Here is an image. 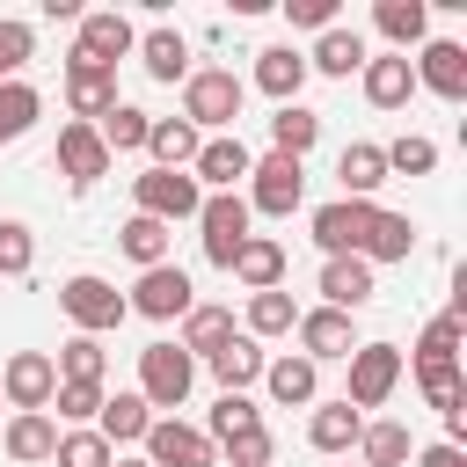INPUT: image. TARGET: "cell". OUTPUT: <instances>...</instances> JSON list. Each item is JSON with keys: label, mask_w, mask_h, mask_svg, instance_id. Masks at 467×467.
Returning a JSON list of instances; mask_svg holds the SVG:
<instances>
[{"label": "cell", "mask_w": 467, "mask_h": 467, "mask_svg": "<svg viewBox=\"0 0 467 467\" xmlns=\"http://www.w3.org/2000/svg\"><path fill=\"white\" fill-rule=\"evenodd\" d=\"M241 102H248V80H241L234 66H197V73L182 80V117H190L197 131H212V139L241 117Z\"/></svg>", "instance_id": "6da1fadb"}, {"label": "cell", "mask_w": 467, "mask_h": 467, "mask_svg": "<svg viewBox=\"0 0 467 467\" xmlns=\"http://www.w3.org/2000/svg\"><path fill=\"white\" fill-rule=\"evenodd\" d=\"M197 387V358L175 350V343H146L139 350V401L146 409H182Z\"/></svg>", "instance_id": "7a4b0ae2"}, {"label": "cell", "mask_w": 467, "mask_h": 467, "mask_svg": "<svg viewBox=\"0 0 467 467\" xmlns=\"http://www.w3.org/2000/svg\"><path fill=\"white\" fill-rule=\"evenodd\" d=\"M248 197L241 190H219V197H204L197 204V234H204V263L212 270H234V255H241V241H248Z\"/></svg>", "instance_id": "3957f363"}, {"label": "cell", "mask_w": 467, "mask_h": 467, "mask_svg": "<svg viewBox=\"0 0 467 467\" xmlns=\"http://www.w3.org/2000/svg\"><path fill=\"white\" fill-rule=\"evenodd\" d=\"M299 197H306V161L263 153V161L248 168V212H263V219H292Z\"/></svg>", "instance_id": "277c9868"}, {"label": "cell", "mask_w": 467, "mask_h": 467, "mask_svg": "<svg viewBox=\"0 0 467 467\" xmlns=\"http://www.w3.org/2000/svg\"><path fill=\"white\" fill-rule=\"evenodd\" d=\"M58 306H66V321L80 328V336H102V328H117L131 306H124V292L109 285V277H95V270H80V277H66L58 285Z\"/></svg>", "instance_id": "5b68a950"}, {"label": "cell", "mask_w": 467, "mask_h": 467, "mask_svg": "<svg viewBox=\"0 0 467 467\" xmlns=\"http://www.w3.org/2000/svg\"><path fill=\"white\" fill-rule=\"evenodd\" d=\"M131 197H139V212L161 219V226L197 219V204H204V190L190 182V168H146V175H131Z\"/></svg>", "instance_id": "8992f818"}, {"label": "cell", "mask_w": 467, "mask_h": 467, "mask_svg": "<svg viewBox=\"0 0 467 467\" xmlns=\"http://www.w3.org/2000/svg\"><path fill=\"white\" fill-rule=\"evenodd\" d=\"M343 365H350V394H343V401L365 416V409H379V401L401 387V365H409V358H401L394 343H358Z\"/></svg>", "instance_id": "52a82bcc"}, {"label": "cell", "mask_w": 467, "mask_h": 467, "mask_svg": "<svg viewBox=\"0 0 467 467\" xmlns=\"http://www.w3.org/2000/svg\"><path fill=\"white\" fill-rule=\"evenodd\" d=\"M139 51V29L117 15V7H102V15H80V36H73V58L80 66H102V73H117V58H131Z\"/></svg>", "instance_id": "ba28073f"}, {"label": "cell", "mask_w": 467, "mask_h": 467, "mask_svg": "<svg viewBox=\"0 0 467 467\" xmlns=\"http://www.w3.org/2000/svg\"><path fill=\"white\" fill-rule=\"evenodd\" d=\"M124 306L146 314V321H182V314L197 306V292H190V277H182L175 263H153V270H139V285H131Z\"/></svg>", "instance_id": "9c48e42d"}, {"label": "cell", "mask_w": 467, "mask_h": 467, "mask_svg": "<svg viewBox=\"0 0 467 467\" xmlns=\"http://www.w3.org/2000/svg\"><path fill=\"white\" fill-rule=\"evenodd\" d=\"M51 394H58V365L44 358V350H15L7 365H0V401L22 416V409H51Z\"/></svg>", "instance_id": "30bf717a"}, {"label": "cell", "mask_w": 467, "mask_h": 467, "mask_svg": "<svg viewBox=\"0 0 467 467\" xmlns=\"http://www.w3.org/2000/svg\"><path fill=\"white\" fill-rule=\"evenodd\" d=\"M139 445H146V467H212L219 460V445L197 423H175V416H153V431Z\"/></svg>", "instance_id": "8fae6325"}, {"label": "cell", "mask_w": 467, "mask_h": 467, "mask_svg": "<svg viewBox=\"0 0 467 467\" xmlns=\"http://www.w3.org/2000/svg\"><path fill=\"white\" fill-rule=\"evenodd\" d=\"M409 66H416V88H431L438 102H467V44L423 36V51H416Z\"/></svg>", "instance_id": "7c38bea8"}, {"label": "cell", "mask_w": 467, "mask_h": 467, "mask_svg": "<svg viewBox=\"0 0 467 467\" xmlns=\"http://www.w3.org/2000/svg\"><path fill=\"white\" fill-rule=\"evenodd\" d=\"M248 168H255V153H248L234 131H219V139H204V146H197L190 182H197L204 197H219V190H241V182H248Z\"/></svg>", "instance_id": "4fadbf2b"}, {"label": "cell", "mask_w": 467, "mask_h": 467, "mask_svg": "<svg viewBox=\"0 0 467 467\" xmlns=\"http://www.w3.org/2000/svg\"><path fill=\"white\" fill-rule=\"evenodd\" d=\"M372 212H379V204H365V197L321 204V212H314V248H321V255H358L365 234H372Z\"/></svg>", "instance_id": "5bb4252c"}, {"label": "cell", "mask_w": 467, "mask_h": 467, "mask_svg": "<svg viewBox=\"0 0 467 467\" xmlns=\"http://www.w3.org/2000/svg\"><path fill=\"white\" fill-rule=\"evenodd\" d=\"M58 168H66L73 190H95V182L109 175V146H102V131H95V124H58Z\"/></svg>", "instance_id": "9a60e30c"}, {"label": "cell", "mask_w": 467, "mask_h": 467, "mask_svg": "<svg viewBox=\"0 0 467 467\" xmlns=\"http://www.w3.org/2000/svg\"><path fill=\"white\" fill-rule=\"evenodd\" d=\"M292 328H299V358H314V365L358 350V328H350V314H336V306H306Z\"/></svg>", "instance_id": "2e32d148"}, {"label": "cell", "mask_w": 467, "mask_h": 467, "mask_svg": "<svg viewBox=\"0 0 467 467\" xmlns=\"http://www.w3.org/2000/svg\"><path fill=\"white\" fill-rule=\"evenodd\" d=\"M66 102H73V124H102V117L117 109V73L66 58Z\"/></svg>", "instance_id": "e0dca14e"}, {"label": "cell", "mask_w": 467, "mask_h": 467, "mask_svg": "<svg viewBox=\"0 0 467 467\" xmlns=\"http://www.w3.org/2000/svg\"><path fill=\"white\" fill-rule=\"evenodd\" d=\"M365 299H372V263H365V255H328V263H321V306L358 314Z\"/></svg>", "instance_id": "ac0fdd59"}, {"label": "cell", "mask_w": 467, "mask_h": 467, "mask_svg": "<svg viewBox=\"0 0 467 467\" xmlns=\"http://www.w3.org/2000/svg\"><path fill=\"white\" fill-rule=\"evenodd\" d=\"M255 88L285 109V102H299V88H306V51H292V44H270V51H255Z\"/></svg>", "instance_id": "d6986e66"}, {"label": "cell", "mask_w": 467, "mask_h": 467, "mask_svg": "<svg viewBox=\"0 0 467 467\" xmlns=\"http://www.w3.org/2000/svg\"><path fill=\"white\" fill-rule=\"evenodd\" d=\"M263 387H270V401H277V409H306V401L321 394V365L285 350V358H270V365H263Z\"/></svg>", "instance_id": "ffe728a7"}, {"label": "cell", "mask_w": 467, "mask_h": 467, "mask_svg": "<svg viewBox=\"0 0 467 467\" xmlns=\"http://www.w3.org/2000/svg\"><path fill=\"white\" fill-rule=\"evenodd\" d=\"M7 460L15 467H36V460H51L58 452V423H51V409H22V416H7Z\"/></svg>", "instance_id": "44dd1931"}, {"label": "cell", "mask_w": 467, "mask_h": 467, "mask_svg": "<svg viewBox=\"0 0 467 467\" xmlns=\"http://www.w3.org/2000/svg\"><path fill=\"white\" fill-rule=\"evenodd\" d=\"M409 95H416V66H409V51L365 58V102H372V109H401Z\"/></svg>", "instance_id": "7402d4cb"}, {"label": "cell", "mask_w": 467, "mask_h": 467, "mask_svg": "<svg viewBox=\"0 0 467 467\" xmlns=\"http://www.w3.org/2000/svg\"><path fill=\"white\" fill-rule=\"evenodd\" d=\"M204 365H212L219 394H241V387H255V379H263V365H270V358L255 350V336H226V343H219Z\"/></svg>", "instance_id": "603a6c76"}, {"label": "cell", "mask_w": 467, "mask_h": 467, "mask_svg": "<svg viewBox=\"0 0 467 467\" xmlns=\"http://www.w3.org/2000/svg\"><path fill=\"white\" fill-rule=\"evenodd\" d=\"M95 431H102V445H109V452H117V445H139V438L153 431V409H146L139 394H102Z\"/></svg>", "instance_id": "cb8c5ba5"}, {"label": "cell", "mask_w": 467, "mask_h": 467, "mask_svg": "<svg viewBox=\"0 0 467 467\" xmlns=\"http://www.w3.org/2000/svg\"><path fill=\"white\" fill-rule=\"evenodd\" d=\"M306 73H328V80L365 73V36H358V29H321L314 51H306Z\"/></svg>", "instance_id": "d4e9b609"}, {"label": "cell", "mask_w": 467, "mask_h": 467, "mask_svg": "<svg viewBox=\"0 0 467 467\" xmlns=\"http://www.w3.org/2000/svg\"><path fill=\"white\" fill-rule=\"evenodd\" d=\"M234 277H241L248 292H277V285H285V241L248 234V241H241V255H234Z\"/></svg>", "instance_id": "484cf974"}, {"label": "cell", "mask_w": 467, "mask_h": 467, "mask_svg": "<svg viewBox=\"0 0 467 467\" xmlns=\"http://www.w3.org/2000/svg\"><path fill=\"white\" fill-rule=\"evenodd\" d=\"M197 146H204V131H197L190 117H153V131H146L153 168H190V161H197Z\"/></svg>", "instance_id": "4316f807"}, {"label": "cell", "mask_w": 467, "mask_h": 467, "mask_svg": "<svg viewBox=\"0 0 467 467\" xmlns=\"http://www.w3.org/2000/svg\"><path fill=\"white\" fill-rule=\"evenodd\" d=\"M336 175H343V197H365V204H372V190L387 182V153H379L372 139H350V146L336 153Z\"/></svg>", "instance_id": "83f0119b"}, {"label": "cell", "mask_w": 467, "mask_h": 467, "mask_svg": "<svg viewBox=\"0 0 467 467\" xmlns=\"http://www.w3.org/2000/svg\"><path fill=\"white\" fill-rule=\"evenodd\" d=\"M358 431H365V416H358L350 401H321V409L306 416V445H314V452H350Z\"/></svg>", "instance_id": "f1b7e54d"}, {"label": "cell", "mask_w": 467, "mask_h": 467, "mask_svg": "<svg viewBox=\"0 0 467 467\" xmlns=\"http://www.w3.org/2000/svg\"><path fill=\"white\" fill-rule=\"evenodd\" d=\"M372 22H379V36H387L394 51H409V44L431 36V0H379Z\"/></svg>", "instance_id": "f546056e"}, {"label": "cell", "mask_w": 467, "mask_h": 467, "mask_svg": "<svg viewBox=\"0 0 467 467\" xmlns=\"http://www.w3.org/2000/svg\"><path fill=\"white\" fill-rule=\"evenodd\" d=\"M139 66H146V80H190V44L175 29H146L139 36Z\"/></svg>", "instance_id": "4dcf8cb0"}, {"label": "cell", "mask_w": 467, "mask_h": 467, "mask_svg": "<svg viewBox=\"0 0 467 467\" xmlns=\"http://www.w3.org/2000/svg\"><path fill=\"white\" fill-rule=\"evenodd\" d=\"M314 139H321V117H314V109L285 102V109L270 117V153H285V161H306V153H314Z\"/></svg>", "instance_id": "1f68e13d"}, {"label": "cell", "mask_w": 467, "mask_h": 467, "mask_svg": "<svg viewBox=\"0 0 467 467\" xmlns=\"http://www.w3.org/2000/svg\"><path fill=\"white\" fill-rule=\"evenodd\" d=\"M168 241H175V226H161V219H146V212H131L124 226H117V248L139 263V270H153V263H168Z\"/></svg>", "instance_id": "d6a6232c"}, {"label": "cell", "mask_w": 467, "mask_h": 467, "mask_svg": "<svg viewBox=\"0 0 467 467\" xmlns=\"http://www.w3.org/2000/svg\"><path fill=\"white\" fill-rule=\"evenodd\" d=\"M409 248H416V226H409V212H372V234H365V263H409Z\"/></svg>", "instance_id": "836d02e7"}, {"label": "cell", "mask_w": 467, "mask_h": 467, "mask_svg": "<svg viewBox=\"0 0 467 467\" xmlns=\"http://www.w3.org/2000/svg\"><path fill=\"white\" fill-rule=\"evenodd\" d=\"M51 365H58V379H80V387H102V372H109V350H102V336H66Z\"/></svg>", "instance_id": "e575fe53"}, {"label": "cell", "mask_w": 467, "mask_h": 467, "mask_svg": "<svg viewBox=\"0 0 467 467\" xmlns=\"http://www.w3.org/2000/svg\"><path fill=\"white\" fill-rule=\"evenodd\" d=\"M226 336H234V314H226V306H190V314H182V343H175V350H190V358H212Z\"/></svg>", "instance_id": "d590c367"}, {"label": "cell", "mask_w": 467, "mask_h": 467, "mask_svg": "<svg viewBox=\"0 0 467 467\" xmlns=\"http://www.w3.org/2000/svg\"><path fill=\"white\" fill-rule=\"evenodd\" d=\"M36 117H44V95L29 80H0V146H15Z\"/></svg>", "instance_id": "8d00e7d4"}, {"label": "cell", "mask_w": 467, "mask_h": 467, "mask_svg": "<svg viewBox=\"0 0 467 467\" xmlns=\"http://www.w3.org/2000/svg\"><path fill=\"white\" fill-rule=\"evenodd\" d=\"M95 131H102V146H109V153H146V131H153V117H146L139 102H117V109H109Z\"/></svg>", "instance_id": "74e56055"}, {"label": "cell", "mask_w": 467, "mask_h": 467, "mask_svg": "<svg viewBox=\"0 0 467 467\" xmlns=\"http://www.w3.org/2000/svg\"><path fill=\"white\" fill-rule=\"evenodd\" d=\"M299 321V299L277 285V292H248V336H292Z\"/></svg>", "instance_id": "f35d334b"}, {"label": "cell", "mask_w": 467, "mask_h": 467, "mask_svg": "<svg viewBox=\"0 0 467 467\" xmlns=\"http://www.w3.org/2000/svg\"><path fill=\"white\" fill-rule=\"evenodd\" d=\"M358 452H365L358 467H401L416 445H409V423H365L358 431Z\"/></svg>", "instance_id": "ab89813d"}, {"label": "cell", "mask_w": 467, "mask_h": 467, "mask_svg": "<svg viewBox=\"0 0 467 467\" xmlns=\"http://www.w3.org/2000/svg\"><path fill=\"white\" fill-rule=\"evenodd\" d=\"M241 431H263V409H255L248 394H219V401H212L204 438H212V445H226V438H241Z\"/></svg>", "instance_id": "60d3db41"}, {"label": "cell", "mask_w": 467, "mask_h": 467, "mask_svg": "<svg viewBox=\"0 0 467 467\" xmlns=\"http://www.w3.org/2000/svg\"><path fill=\"white\" fill-rule=\"evenodd\" d=\"M460 336H467V321H460V314H438V321L416 336V372H423V365H452V358H460Z\"/></svg>", "instance_id": "b9f144b4"}, {"label": "cell", "mask_w": 467, "mask_h": 467, "mask_svg": "<svg viewBox=\"0 0 467 467\" xmlns=\"http://www.w3.org/2000/svg\"><path fill=\"white\" fill-rule=\"evenodd\" d=\"M379 153H387V175H431V168H438V146L416 139V131H401V139L379 146Z\"/></svg>", "instance_id": "7bdbcfd3"}, {"label": "cell", "mask_w": 467, "mask_h": 467, "mask_svg": "<svg viewBox=\"0 0 467 467\" xmlns=\"http://www.w3.org/2000/svg\"><path fill=\"white\" fill-rule=\"evenodd\" d=\"M416 387H423V401H431V409H445V416H452V409H467L460 365H423V372H416Z\"/></svg>", "instance_id": "ee69618b"}, {"label": "cell", "mask_w": 467, "mask_h": 467, "mask_svg": "<svg viewBox=\"0 0 467 467\" xmlns=\"http://www.w3.org/2000/svg\"><path fill=\"white\" fill-rule=\"evenodd\" d=\"M29 263H36V234L22 219H0V277H29Z\"/></svg>", "instance_id": "f6af8a7d"}, {"label": "cell", "mask_w": 467, "mask_h": 467, "mask_svg": "<svg viewBox=\"0 0 467 467\" xmlns=\"http://www.w3.org/2000/svg\"><path fill=\"white\" fill-rule=\"evenodd\" d=\"M58 467H109L117 452L102 445V431H58V452H51Z\"/></svg>", "instance_id": "bcb514c9"}, {"label": "cell", "mask_w": 467, "mask_h": 467, "mask_svg": "<svg viewBox=\"0 0 467 467\" xmlns=\"http://www.w3.org/2000/svg\"><path fill=\"white\" fill-rule=\"evenodd\" d=\"M29 51H36V29L15 22V15H0V80H15L29 66Z\"/></svg>", "instance_id": "7dc6e473"}, {"label": "cell", "mask_w": 467, "mask_h": 467, "mask_svg": "<svg viewBox=\"0 0 467 467\" xmlns=\"http://www.w3.org/2000/svg\"><path fill=\"white\" fill-rule=\"evenodd\" d=\"M51 401H58V423H80V431H88V423H95V409H102V387L58 379V394H51Z\"/></svg>", "instance_id": "c3c4849f"}, {"label": "cell", "mask_w": 467, "mask_h": 467, "mask_svg": "<svg viewBox=\"0 0 467 467\" xmlns=\"http://www.w3.org/2000/svg\"><path fill=\"white\" fill-rule=\"evenodd\" d=\"M219 452H226L234 467H270V452H277V445H270V431H241V438H226Z\"/></svg>", "instance_id": "681fc988"}, {"label": "cell", "mask_w": 467, "mask_h": 467, "mask_svg": "<svg viewBox=\"0 0 467 467\" xmlns=\"http://www.w3.org/2000/svg\"><path fill=\"white\" fill-rule=\"evenodd\" d=\"M292 29H336V0H285Z\"/></svg>", "instance_id": "f907efd6"}, {"label": "cell", "mask_w": 467, "mask_h": 467, "mask_svg": "<svg viewBox=\"0 0 467 467\" xmlns=\"http://www.w3.org/2000/svg\"><path fill=\"white\" fill-rule=\"evenodd\" d=\"M416 467H467V452H460V445H423Z\"/></svg>", "instance_id": "816d5d0a"}, {"label": "cell", "mask_w": 467, "mask_h": 467, "mask_svg": "<svg viewBox=\"0 0 467 467\" xmlns=\"http://www.w3.org/2000/svg\"><path fill=\"white\" fill-rule=\"evenodd\" d=\"M109 467H146V460H109Z\"/></svg>", "instance_id": "f5cc1de1"}, {"label": "cell", "mask_w": 467, "mask_h": 467, "mask_svg": "<svg viewBox=\"0 0 467 467\" xmlns=\"http://www.w3.org/2000/svg\"><path fill=\"white\" fill-rule=\"evenodd\" d=\"M343 467H350V460H343Z\"/></svg>", "instance_id": "db71d44e"}]
</instances>
